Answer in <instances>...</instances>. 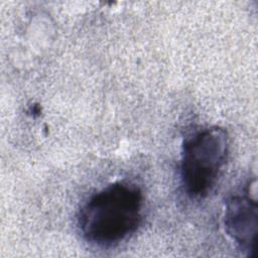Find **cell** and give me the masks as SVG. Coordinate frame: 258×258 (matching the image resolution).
<instances>
[{"label": "cell", "instance_id": "obj_1", "mask_svg": "<svg viewBox=\"0 0 258 258\" xmlns=\"http://www.w3.org/2000/svg\"><path fill=\"white\" fill-rule=\"evenodd\" d=\"M143 195L134 183L117 181L93 195L81 208L78 222L84 238L110 247L133 234L142 218Z\"/></svg>", "mask_w": 258, "mask_h": 258}, {"label": "cell", "instance_id": "obj_2", "mask_svg": "<svg viewBox=\"0 0 258 258\" xmlns=\"http://www.w3.org/2000/svg\"><path fill=\"white\" fill-rule=\"evenodd\" d=\"M229 149L225 129L212 126L188 136L182 145L180 175L185 192L204 198L215 186Z\"/></svg>", "mask_w": 258, "mask_h": 258}, {"label": "cell", "instance_id": "obj_3", "mask_svg": "<svg viewBox=\"0 0 258 258\" xmlns=\"http://www.w3.org/2000/svg\"><path fill=\"white\" fill-rule=\"evenodd\" d=\"M225 227L241 250L251 255L257 245V203L248 196L232 197L226 206Z\"/></svg>", "mask_w": 258, "mask_h": 258}]
</instances>
